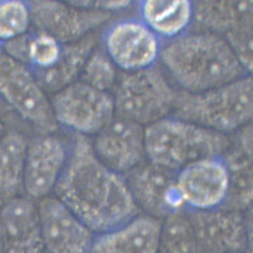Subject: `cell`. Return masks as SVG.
Returning a JSON list of instances; mask_svg holds the SVG:
<instances>
[{
    "instance_id": "e0dca14e",
    "label": "cell",
    "mask_w": 253,
    "mask_h": 253,
    "mask_svg": "<svg viewBox=\"0 0 253 253\" xmlns=\"http://www.w3.org/2000/svg\"><path fill=\"white\" fill-rule=\"evenodd\" d=\"M3 253H43L39 209L28 197H14L0 206Z\"/></svg>"
},
{
    "instance_id": "52a82bcc",
    "label": "cell",
    "mask_w": 253,
    "mask_h": 253,
    "mask_svg": "<svg viewBox=\"0 0 253 253\" xmlns=\"http://www.w3.org/2000/svg\"><path fill=\"white\" fill-rule=\"evenodd\" d=\"M51 108L56 124L85 137L96 135L115 118L112 96L82 81L56 92Z\"/></svg>"
},
{
    "instance_id": "d6986e66",
    "label": "cell",
    "mask_w": 253,
    "mask_h": 253,
    "mask_svg": "<svg viewBox=\"0 0 253 253\" xmlns=\"http://www.w3.org/2000/svg\"><path fill=\"white\" fill-rule=\"evenodd\" d=\"M141 22L159 38L173 40L187 30L193 20V3L187 0H148L140 3Z\"/></svg>"
},
{
    "instance_id": "5b68a950",
    "label": "cell",
    "mask_w": 253,
    "mask_h": 253,
    "mask_svg": "<svg viewBox=\"0 0 253 253\" xmlns=\"http://www.w3.org/2000/svg\"><path fill=\"white\" fill-rule=\"evenodd\" d=\"M177 91L157 66L123 74L112 96L115 117L150 126L173 112Z\"/></svg>"
},
{
    "instance_id": "8fae6325",
    "label": "cell",
    "mask_w": 253,
    "mask_h": 253,
    "mask_svg": "<svg viewBox=\"0 0 253 253\" xmlns=\"http://www.w3.org/2000/svg\"><path fill=\"white\" fill-rule=\"evenodd\" d=\"M160 38L141 20L123 19L111 24L104 35V50L126 73L144 70L160 59Z\"/></svg>"
},
{
    "instance_id": "277c9868",
    "label": "cell",
    "mask_w": 253,
    "mask_h": 253,
    "mask_svg": "<svg viewBox=\"0 0 253 253\" xmlns=\"http://www.w3.org/2000/svg\"><path fill=\"white\" fill-rule=\"evenodd\" d=\"M173 117L221 133L238 131L253 118V81L249 75L202 92L177 91Z\"/></svg>"
},
{
    "instance_id": "30bf717a",
    "label": "cell",
    "mask_w": 253,
    "mask_h": 253,
    "mask_svg": "<svg viewBox=\"0 0 253 253\" xmlns=\"http://www.w3.org/2000/svg\"><path fill=\"white\" fill-rule=\"evenodd\" d=\"M176 173L145 160L124 175L140 213L162 220L170 214L186 211Z\"/></svg>"
},
{
    "instance_id": "4316f807",
    "label": "cell",
    "mask_w": 253,
    "mask_h": 253,
    "mask_svg": "<svg viewBox=\"0 0 253 253\" xmlns=\"http://www.w3.org/2000/svg\"><path fill=\"white\" fill-rule=\"evenodd\" d=\"M1 206V204H0ZM0 253H3V247H2V241H1V235H0Z\"/></svg>"
},
{
    "instance_id": "ac0fdd59",
    "label": "cell",
    "mask_w": 253,
    "mask_h": 253,
    "mask_svg": "<svg viewBox=\"0 0 253 253\" xmlns=\"http://www.w3.org/2000/svg\"><path fill=\"white\" fill-rule=\"evenodd\" d=\"M161 220L138 214L126 223L96 234L90 253H157Z\"/></svg>"
},
{
    "instance_id": "2e32d148",
    "label": "cell",
    "mask_w": 253,
    "mask_h": 253,
    "mask_svg": "<svg viewBox=\"0 0 253 253\" xmlns=\"http://www.w3.org/2000/svg\"><path fill=\"white\" fill-rule=\"evenodd\" d=\"M91 144L98 159L123 176L146 160L144 127L122 118H114Z\"/></svg>"
},
{
    "instance_id": "9a60e30c",
    "label": "cell",
    "mask_w": 253,
    "mask_h": 253,
    "mask_svg": "<svg viewBox=\"0 0 253 253\" xmlns=\"http://www.w3.org/2000/svg\"><path fill=\"white\" fill-rule=\"evenodd\" d=\"M30 5L32 22L39 32L48 33L66 44L89 35L111 15L102 10L82 8L57 1H38Z\"/></svg>"
},
{
    "instance_id": "7c38bea8",
    "label": "cell",
    "mask_w": 253,
    "mask_h": 253,
    "mask_svg": "<svg viewBox=\"0 0 253 253\" xmlns=\"http://www.w3.org/2000/svg\"><path fill=\"white\" fill-rule=\"evenodd\" d=\"M176 184L186 211H207L224 206L229 173L223 157L194 161L176 173Z\"/></svg>"
},
{
    "instance_id": "ba28073f",
    "label": "cell",
    "mask_w": 253,
    "mask_h": 253,
    "mask_svg": "<svg viewBox=\"0 0 253 253\" xmlns=\"http://www.w3.org/2000/svg\"><path fill=\"white\" fill-rule=\"evenodd\" d=\"M193 20L202 31L223 38L246 71L253 70L252 1H200L193 4Z\"/></svg>"
},
{
    "instance_id": "6da1fadb",
    "label": "cell",
    "mask_w": 253,
    "mask_h": 253,
    "mask_svg": "<svg viewBox=\"0 0 253 253\" xmlns=\"http://www.w3.org/2000/svg\"><path fill=\"white\" fill-rule=\"evenodd\" d=\"M55 192L95 235L140 214L125 177L98 159L91 141L85 136L75 134Z\"/></svg>"
},
{
    "instance_id": "7a4b0ae2",
    "label": "cell",
    "mask_w": 253,
    "mask_h": 253,
    "mask_svg": "<svg viewBox=\"0 0 253 253\" xmlns=\"http://www.w3.org/2000/svg\"><path fill=\"white\" fill-rule=\"evenodd\" d=\"M160 59L186 92H202L251 75L223 38L202 30L170 40Z\"/></svg>"
},
{
    "instance_id": "d4e9b609",
    "label": "cell",
    "mask_w": 253,
    "mask_h": 253,
    "mask_svg": "<svg viewBox=\"0 0 253 253\" xmlns=\"http://www.w3.org/2000/svg\"><path fill=\"white\" fill-rule=\"evenodd\" d=\"M80 76L83 83L108 92L117 84L118 67L104 49H94L85 63Z\"/></svg>"
},
{
    "instance_id": "5bb4252c",
    "label": "cell",
    "mask_w": 253,
    "mask_h": 253,
    "mask_svg": "<svg viewBox=\"0 0 253 253\" xmlns=\"http://www.w3.org/2000/svg\"><path fill=\"white\" fill-rule=\"evenodd\" d=\"M69 148L57 136L42 134L28 142L23 188L32 200L55 191L68 159Z\"/></svg>"
},
{
    "instance_id": "3957f363",
    "label": "cell",
    "mask_w": 253,
    "mask_h": 253,
    "mask_svg": "<svg viewBox=\"0 0 253 253\" xmlns=\"http://www.w3.org/2000/svg\"><path fill=\"white\" fill-rule=\"evenodd\" d=\"M146 160L178 172L194 161L222 157L230 146L225 133L167 117L144 128Z\"/></svg>"
},
{
    "instance_id": "7402d4cb",
    "label": "cell",
    "mask_w": 253,
    "mask_h": 253,
    "mask_svg": "<svg viewBox=\"0 0 253 253\" xmlns=\"http://www.w3.org/2000/svg\"><path fill=\"white\" fill-rule=\"evenodd\" d=\"M28 141L17 131L0 137V199L16 197L24 185Z\"/></svg>"
},
{
    "instance_id": "9c48e42d",
    "label": "cell",
    "mask_w": 253,
    "mask_h": 253,
    "mask_svg": "<svg viewBox=\"0 0 253 253\" xmlns=\"http://www.w3.org/2000/svg\"><path fill=\"white\" fill-rule=\"evenodd\" d=\"M198 253H249L251 219L248 212L225 208L187 211Z\"/></svg>"
},
{
    "instance_id": "cb8c5ba5",
    "label": "cell",
    "mask_w": 253,
    "mask_h": 253,
    "mask_svg": "<svg viewBox=\"0 0 253 253\" xmlns=\"http://www.w3.org/2000/svg\"><path fill=\"white\" fill-rule=\"evenodd\" d=\"M32 23L30 3L18 0L0 1V42L24 36Z\"/></svg>"
},
{
    "instance_id": "ffe728a7",
    "label": "cell",
    "mask_w": 253,
    "mask_h": 253,
    "mask_svg": "<svg viewBox=\"0 0 253 253\" xmlns=\"http://www.w3.org/2000/svg\"><path fill=\"white\" fill-rule=\"evenodd\" d=\"M96 45V38L89 34L79 41L63 45L61 56L50 69L41 71L36 78L43 89L57 92L75 83Z\"/></svg>"
},
{
    "instance_id": "44dd1931",
    "label": "cell",
    "mask_w": 253,
    "mask_h": 253,
    "mask_svg": "<svg viewBox=\"0 0 253 253\" xmlns=\"http://www.w3.org/2000/svg\"><path fill=\"white\" fill-rule=\"evenodd\" d=\"M222 157L229 173V192L222 208L248 212L253 205V154L230 142Z\"/></svg>"
},
{
    "instance_id": "4fadbf2b",
    "label": "cell",
    "mask_w": 253,
    "mask_h": 253,
    "mask_svg": "<svg viewBox=\"0 0 253 253\" xmlns=\"http://www.w3.org/2000/svg\"><path fill=\"white\" fill-rule=\"evenodd\" d=\"M43 253H90L95 234L56 197L38 205Z\"/></svg>"
},
{
    "instance_id": "83f0119b",
    "label": "cell",
    "mask_w": 253,
    "mask_h": 253,
    "mask_svg": "<svg viewBox=\"0 0 253 253\" xmlns=\"http://www.w3.org/2000/svg\"><path fill=\"white\" fill-rule=\"evenodd\" d=\"M3 129H4V126H3V125H2V123L0 122V135H1V133H2V131H3Z\"/></svg>"
},
{
    "instance_id": "8992f818",
    "label": "cell",
    "mask_w": 253,
    "mask_h": 253,
    "mask_svg": "<svg viewBox=\"0 0 253 253\" xmlns=\"http://www.w3.org/2000/svg\"><path fill=\"white\" fill-rule=\"evenodd\" d=\"M0 97L22 118L42 134L57 128L51 103L27 66L0 46Z\"/></svg>"
},
{
    "instance_id": "603a6c76",
    "label": "cell",
    "mask_w": 253,
    "mask_h": 253,
    "mask_svg": "<svg viewBox=\"0 0 253 253\" xmlns=\"http://www.w3.org/2000/svg\"><path fill=\"white\" fill-rule=\"evenodd\" d=\"M157 253H198L187 211L170 214L161 220Z\"/></svg>"
},
{
    "instance_id": "484cf974",
    "label": "cell",
    "mask_w": 253,
    "mask_h": 253,
    "mask_svg": "<svg viewBox=\"0 0 253 253\" xmlns=\"http://www.w3.org/2000/svg\"><path fill=\"white\" fill-rule=\"evenodd\" d=\"M63 44L50 34L38 32L28 36L26 64H30L38 72L50 69L61 56Z\"/></svg>"
}]
</instances>
